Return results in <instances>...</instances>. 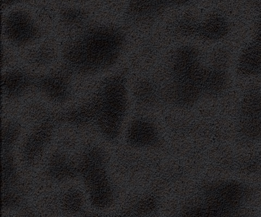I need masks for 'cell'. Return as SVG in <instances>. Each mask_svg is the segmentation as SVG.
Returning <instances> with one entry per match:
<instances>
[{"label":"cell","mask_w":261,"mask_h":217,"mask_svg":"<svg viewBox=\"0 0 261 217\" xmlns=\"http://www.w3.org/2000/svg\"><path fill=\"white\" fill-rule=\"evenodd\" d=\"M123 76L107 80L95 104L97 121L102 134L110 140L118 138L127 108V91Z\"/></svg>","instance_id":"3957f363"},{"label":"cell","mask_w":261,"mask_h":217,"mask_svg":"<svg viewBox=\"0 0 261 217\" xmlns=\"http://www.w3.org/2000/svg\"><path fill=\"white\" fill-rule=\"evenodd\" d=\"M35 86L47 98L55 102H66L71 95L70 79L63 73L41 77L35 80Z\"/></svg>","instance_id":"ba28073f"},{"label":"cell","mask_w":261,"mask_h":217,"mask_svg":"<svg viewBox=\"0 0 261 217\" xmlns=\"http://www.w3.org/2000/svg\"><path fill=\"white\" fill-rule=\"evenodd\" d=\"M127 142L135 148H151L160 141L157 128L150 120L144 118L134 120L127 134Z\"/></svg>","instance_id":"52a82bcc"},{"label":"cell","mask_w":261,"mask_h":217,"mask_svg":"<svg viewBox=\"0 0 261 217\" xmlns=\"http://www.w3.org/2000/svg\"><path fill=\"white\" fill-rule=\"evenodd\" d=\"M192 0H168V2L175 5H183L190 3Z\"/></svg>","instance_id":"44dd1931"},{"label":"cell","mask_w":261,"mask_h":217,"mask_svg":"<svg viewBox=\"0 0 261 217\" xmlns=\"http://www.w3.org/2000/svg\"><path fill=\"white\" fill-rule=\"evenodd\" d=\"M228 25L222 17L215 16L204 22L201 25L197 24L196 34L203 38L217 40L224 37L227 33Z\"/></svg>","instance_id":"5bb4252c"},{"label":"cell","mask_w":261,"mask_h":217,"mask_svg":"<svg viewBox=\"0 0 261 217\" xmlns=\"http://www.w3.org/2000/svg\"><path fill=\"white\" fill-rule=\"evenodd\" d=\"M3 4L6 6H10L18 3L20 0H2Z\"/></svg>","instance_id":"7402d4cb"},{"label":"cell","mask_w":261,"mask_h":217,"mask_svg":"<svg viewBox=\"0 0 261 217\" xmlns=\"http://www.w3.org/2000/svg\"><path fill=\"white\" fill-rule=\"evenodd\" d=\"M257 42L261 44V20L259 23V26L257 31Z\"/></svg>","instance_id":"603a6c76"},{"label":"cell","mask_w":261,"mask_h":217,"mask_svg":"<svg viewBox=\"0 0 261 217\" xmlns=\"http://www.w3.org/2000/svg\"><path fill=\"white\" fill-rule=\"evenodd\" d=\"M159 91L156 85L149 82L142 83L137 88L136 98L137 102L145 107H151L159 100Z\"/></svg>","instance_id":"2e32d148"},{"label":"cell","mask_w":261,"mask_h":217,"mask_svg":"<svg viewBox=\"0 0 261 217\" xmlns=\"http://www.w3.org/2000/svg\"><path fill=\"white\" fill-rule=\"evenodd\" d=\"M49 132L41 130L33 134L24 147L23 157L28 164L34 163L42 152L49 139Z\"/></svg>","instance_id":"9a60e30c"},{"label":"cell","mask_w":261,"mask_h":217,"mask_svg":"<svg viewBox=\"0 0 261 217\" xmlns=\"http://www.w3.org/2000/svg\"><path fill=\"white\" fill-rule=\"evenodd\" d=\"M6 38L16 46H26L35 41L39 36V29L34 20L26 12L11 13L4 24Z\"/></svg>","instance_id":"8992f818"},{"label":"cell","mask_w":261,"mask_h":217,"mask_svg":"<svg viewBox=\"0 0 261 217\" xmlns=\"http://www.w3.org/2000/svg\"><path fill=\"white\" fill-rule=\"evenodd\" d=\"M88 19L87 13L80 9H68L61 14V20L67 26L79 27L85 25Z\"/></svg>","instance_id":"ac0fdd59"},{"label":"cell","mask_w":261,"mask_h":217,"mask_svg":"<svg viewBox=\"0 0 261 217\" xmlns=\"http://www.w3.org/2000/svg\"><path fill=\"white\" fill-rule=\"evenodd\" d=\"M240 138L247 142L261 140V91L252 89L244 95L238 121Z\"/></svg>","instance_id":"5b68a950"},{"label":"cell","mask_w":261,"mask_h":217,"mask_svg":"<svg viewBox=\"0 0 261 217\" xmlns=\"http://www.w3.org/2000/svg\"><path fill=\"white\" fill-rule=\"evenodd\" d=\"M83 199L77 191H71L64 196L63 199L65 210L75 213L79 212L83 206Z\"/></svg>","instance_id":"d6986e66"},{"label":"cell","mask_w":261,"mask_h":217,"mask_svg":"<svg viewBox=\"0 0 261 217\" xmlns=\"http://www.w3.org/2000/svg\"><path fill=\"white\" fill-rule=\"evenodd\" d=\"M77 169L75 164L66 156L57 154L54 156L48 166V173L51 178L63 181L75 176Z\"/></svg>","instance_id":"8fae6325"},{"label":"cell","mask_w":261,"mask_h":217,"mask_svg":"<svg viewBox=\"0 0 261 217\" xmlns=\"http://www.w3.org/2000/svg\"><path fill=\"white\" fill-rule=\"evenodd\" d=\"M226 75L221 69L205 70L203 77L204 95L215 96L221 94L226 85Z\"/></svg>","instance_id":"4fadbf2b"},{"label":"cell","mask_w":261,"mask_h":217,"mask_svg":"<svg viewBox=\"0 0 261 217\" xmlns=\"http://www.w3.org/2000/svg\"><path fill=\"white\" fill-rule=\"evenodd\" d=\"M20 131V126L15 122H8L3 127L2 131L3 153L10 152L15 141L18 138Z\"/></svg>","instance_id":"e0dca14e"},{"label":"cell","mask_w":261,"mask_h":217,"mask_svg":"<svg viewBox=\"0 0 261 217\" xmlns=\"http://www.w3.org/2000/svg\"><path fill=\"white\" fill-rule=\"evenodd\" d=\"M259 1L261 2V0H259Z\"/></svg>","instance_id":"cb8c5ba5"},{"label":"cell","mask_w":261,"mask_h":217,"mask_svg":"<svg viewBox=\"0 0 261 217\" xmlns=\"http://www.w3.org/2000/svg\"><path fill=\"white\" fill-rule=\"evenodd\" d=\"M124 44V36L118 28H89L65 47V67L70 72L82 75L100 73L117 62Z\"/></svg>","instance_id":"6da1fadb"},{"label":"cell","mask_w":261,"mask_h":217,"mask_svg":"<svg viewBox=\"0 0 261 217\" xmlns=\"http://www.w3.org/2000/svg\"><path fill=\"white\" fill-rule=\"evenodd\" d=\"M240 71L243 75L261 74V44H252L245 50L239 61Z\"/></svg>","instance_id":"7c38bea8"},{"label":"cell","mask_w":261,"mask_h":217,"mask_svg":"<svg viewBox=\"0 0 261 217\" xmlns=\"http://www.w3.org/2000/svg\"><path fill=\"white\" fill-rule=\"evenodd\" d=\"M168 0H133L129 15L134 20H148L156 16Z\"/></svg>","instance_id":"30bf717a"},{"label":"cell","mask_w":261,"mask_h":217,"mask_svg":"<svg viewBox=\"0 0 261 217\" xmlns=\"http://www.w3.org/2000/svg\"><path fill=\"white\" fill-rule=\"evenodd\" d=\"M99 148L87 149L82 160L80 170L86 184L93 205L100 208L110 207L114 191L107 172V162Z\"/></svg>","instance_id":"277c9868"},{"label":"cell","mask_w":261,"mask_h":217,"mask_svg":"<svg viewBox=\"0 0 261 217\" xmlns=\"http://www.w3.org/2000/svg\"><path fill=\"white\" fill-rule=\"evenodd\" d=\"M259 166L258 161L255 159L244 161L241 165L242 170L247 173H253L256 172Z\"/></svg>","instance_id":"ffe728a7"},{"label":"cell","mask_w":261,"mask_h":217,"mask_svg":"<svg viewBox=\"0 0 261 217\" xmlns=\"http://www.w3.org/2000/svg\"><path fill=\"white\" fill-rule=\"evenodd\" d=\"M35 84V79L22 71L9 72L3 77V91L10 99L21 97Z\"/></svg>","instance_id":"9c48e42d"},{"label":"cell","mask_w":261,"mask_h":217,"mask_svg":"<svg viewBox=\"0 0 261 217\" xmlns=\"http://www.w3.org/2000/svg\"><path fill=\"white\" fill-rule=\"evenodd\" d=\"M254 195L247 184L235 181H217L203 187L198 202L187 213L194 215L226 216L239 212Z\"/></svg>","instance_id":"7a4b0ae2"}]
</instances>
